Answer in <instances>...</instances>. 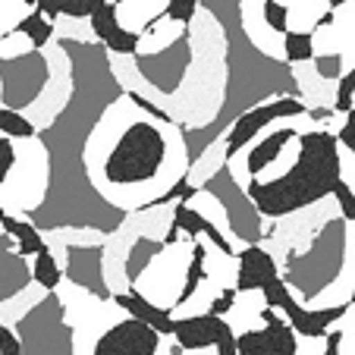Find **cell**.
Listing matches in <instances>:
<instances>
[{"label":"cell","instance_id":"6da1fadb","mask_svg":"<svg viewBox=\"0 0 355 355\" xmlns=\"http://www.w3.org/2000/svg\"><path fill=\"white\" fill-rule=\"evenodd\" d=\"M101 132H110V141L92 135L85 148L88 176L110 201H123V192H145L148 211L167 195L170 186L186 176L182 139L173 123L141 116L129 98L104 110L98 123ZM141 195V198H145Z\"/></svg>","mask_w":355,"mask_h":355},{"label":"cell","instance_id":"7a4b0ae2","mask_svg":"<svg viewBox=\"0 0 355 355\" xmlns=\"http://www.w3.org/2000/svg\"><path fill=\"white\" fill-rule=\"evenodd\" d=\"M343 180L340 145L327 129H309L295 135V164L268 180L245 182V198L258 217L283 220L286 214L309 208L315 201L330 198L334 182Z\"/></svg>","mask_w":355,"mask_h":355},{"label":"cell","instance_id":"3957f363","mask_svg":"<svg viewBox=\"0 0 355 355\" xmlns=\"http://www.w3.org/2000/svg\"><path fill=\"white\" fill-rule=\"evenodd\" d=\"M13 334L22 355H73V327L63 318V305L54 293H47L44 302L32 305V311L22 315Z\"/></svg>","mask_w":355,"mask_h":355},{"label":"cell","instance_id":"277c9868","mask_svg":"<svg viewBox=\"0 0 355 355\" xmlns=\"http://www.w3.org/2000/svg\"><path fill=\"white\" fill-rule=\"evenodd\" d=\"M261 295V305L270 311H283V321L293 327L295 336H305V340H324V334L330 330V324L343 321V318L352 311V302H343V305H330V309H305L299 299L286 289V283L277 277L270 280L264 289H258Z\"/></svg>","mask_w":355,"mask_h":355},{"label":"cell","instance_id":"5b68a950","mask_svg":"<svg viewBox=\"0 0 355 355\" xmlns=\"http://www.w3.org/2000/svg\"><path fill=\"white\" fill-rule=\"evenodd\" d=\"M305 110H309V107H305V101L289 94V98L264 101V104H258V107L239 114V116H236V123L230 126V132L223 135V161H227V164L233 161V157L239 155L248 141H255L258 135H261V129L274 126V123H280V120H299Z\"/></svg>","mask_w":355,"mask_h":355},{"label":"cell","instance_id":"8992f818","mask_svg":"<svg viewBox=\"0 0 355 355\" xmlns=\"http://www.w3.org/2000/svg\"><path fill=\"white\" fill-rule=\"evenodd\" d=\"M88 355H170V346L161 334L123 315L94 336Z\"/></svg>","mask_w":355,"mask_h":355},{"label":"cell","instance_id":"52a82bcc","mask_svg":"<svg viewBox=\"0 0 355 355\" xmlns=\"http://www.w3.org/2000/svg\"><path fill=\"white\" fill-rule=\"evenodd\" d=\"M261 327L236 334V355H299V336L277 311L261 309Z\"/></svg>","mask_w":355,"mask_h":355},{"label":"cell","instance_id":"ba28073f","mask_svg":"<svg viewBox=\"0 0 355 355\" xmlns=\"http://www.w3.org/2000/svg\"><path fill=\"white\" fill-rule=\"evenodd\" d=\"M280 270L268 248L261 245H245L242 252H236V295H252L258 289H264L270 280H277Z\"/></svg>","mask_w":355,"mask_h":355},{"label":"cell","instance_id":"9c48e42d","mask_svg":"<svg viewBox=\"0 0 355 355\" xmlns=\"http://www.w3.org/2000/svg\"><path fill=\"white\" fill-rule=\"evenodd\" d=\"M230 324L223 318L214 315H182L173 318V340L180 352H205V349H214L220 334L227 330Z\"/></svg>","mask_w":355,"mask_h":355},{"label":"cell","instance_id":"30bf717a","mask_svg":"<svg viewBox=\"0 0 355 355\" xmlns=\"http://www.w3.org/2000/svg\"><path fill=\"white\" fill-rule=\"evenodd\" d=\"M88 19H92L94 38L107 47L114 57H135V54H139V38H141V35L129 32V28L116 19L114 3H104V0H101L98 10H94Z\"/></svg>","mask_w":355,"mask_h":355},{"label":"cell","instance_id":"8fae6325","mask_svg":"<svg viewBox=\"0 0 355 355\" xmlns=\"http://www.w3.org/2000/svg\"><path fill=\"white\" fill-rule=\"evenodd\" d=\"M110 302H114L116 309L126 311V318H132V321L151 327L155 334H161L164 340L173 334V315H170V309L151 305V302L141 299V295L132 293V289H129V293H114V295H110Z\"/></svg>","mask_w":355,"mask_h":355},{"label":"cell","instance_id":"7c38bea8","mask_svg":"<svg viewBox=\"0 0 355 355\" xmlns=\"http://www.w3.org/2000/svg\"><path fill=\"white\" fill-rule=\"evenodd\" d=\"M32 283V270L16 252V245L0 233V302H7L10 295L26 293Z\"/></svg>","mask_w":355,"mask_h":355},{"label":"cell","instance_id":"4fadbf2b","mask_svg":"<svg viewBox=\"0 0 355 355\" xmlns=\"http://www.w3.org/2000/svg\"><path fill=\"white\" fill-rule=\"evenodd\" d=\"M164 252H167V245H164L161 239H151V236H132V239H129V252H123L129 289L141 280V274L148 270V264L155 261L157 255H164Z\"/></svg>","mask_w":355,"mask_h":355},{"label":"cell","instance_id":"5bb4252c","mask_svg":"<svg viewBox=\"0 0 355 355\" xmlns=\"http://www.w3.org/2000/svg\"><path fill=\"white\" fill-rule=\"evenodd\" d=\"M205 274H208V248L201 245V242H192V245H189V264H186V274H182L180 295H176L173 309H182L186 302L195 299V293H198L201 283H205Z\"/></svg>","mask_w":355,"mask_h":355},{"label":"cell","instance_id":"9a60e30c","mask_svg":"<svg viewBox=\"0 0 355 355\" xmlns=\"http://www.w3.org/2000/svg\"><path fill=\"white\" fill-rule=\"evenodd\" d=\"M0 227H3V236L13 242L19 255H32L35 258L38 252H44V248H47V242L41 239V233L32 227V223L16 220V217L3 214V217H0Z\"/></svg>","mask_w":355,"mask_h":355},{"label":"cell","instance_id":"2e32d148","mask_svg":"<svg viewBox=\"0 0 355 355\" xmlns=\"http://www.w3.org/2000/svg\"><path fill=\"white\" fill-rule=\"evenodd\" d=\"M13 32L26 35L28 44H32V51H44V47L54 41V26H51V22H47L41 13H35V10H28V13L16 22Z\"/></svg>","mask_w":355,"mask_h":355},{"label":"cell","instance_id":"e0dca14e","mask_svg":"<svg viewBox=\"0 0 355 355\" xmlns=\"http://www.w3.org/2000/svg\"><path fill=\"white\" fill-rule=\"evenodd\" d=\"M28 270H32V283H38L44 293H57V286L63 283V268L57 264V258L51 255V248L38 252Z\"/></svg>","mask_w":355,"mask_h":355},{"label":"cell","instance_id":"ac0fdd59","mask_svg":"<svg viewBox=\"0 0 355 355\" xmlns=\"http://www.w3.org/2000/svg\"><path fill=\"white\" fill-rule=\"evenodd\" d=\"M283 60L289 63H309L315 60V35L311 32H286L280 38Z\"/></svg>","mask_w":355,"mask_h":355},{"label":"cell","instance_id":"d6986e66","mask_svg":"<svg viewBox=\"0 0 355 355\" xmlns=\"http://www.w3.org/2000/svg\"><path fill=\"white\" fill-rule=\"evenodd\" d=\"M35 132H38V126H35L26 114H13V110L0 107V135H3V139H10V141L35 139Z\"/></svg>","mask_w":355,"mask_h":355},{"label":"cell","instance_id":"ffe728a7","mask_svg":"<svg viewBox=\"0 0 355 355\" xmlns=\"http://www.w3.org/2000/svg\"><path fill=\"white\" fill-rule=\"evenodd\" d=\"M258 13H261V22L274 35H286L289 32V10H286V3H280V0H264V3H258Z\"/></svg>","mask_w":355,"mask_h":355},{"label":"cell","instance_id":"44dd1931","mask_svg":"<svg viewBox=\"0 0 355 355\" xmlns=\"http://www.w3.org/2000/svg\"><path fill=\"white\" fill-rule=\"evenodd\" d=\"M352 88H355V69H349V73H343L334 82V110L330 114H336V116L352 114Z\"/></svg>","mask_w":355,"mask_h":355},{"label":"cell","instance_id":"7402d4cb","mask_svg":"<svg viewBox=\"0 0 355 355\" xmlns=\"http://www.w3.org/2000/svg\"><path fill=\"white\" fill-rule=\"evenodd\" d=\"M201 3H195V0H170V3H164V13L170 22H180V26H192V19L198 16Z\"/></svg>","mask_w":355,"mask_h":355},{"label":"cell","instance_id":"603a6c76","mask_svg":"<svg viewBox=\"0 0 355 355\" xmlns=\"http://www.w3.org/2000/svg\"><path fill=\"white\" fill-rule=\"evenodd\" d=\"M330 198L336 201V208H340V220L346 223H355V195H352V186H346L343 180L334 182V189H330Z\"/></svg>","mask_w":355,"mask_h":355},{"label":"cell","instance_id":"cb8c5ba5","mask_svg":"<svg viewBox=\"0 0 355 355\" xmlns=\"http://www.w3.org/2000/svg\"><path fill=\"white\" fill-rule=\"evenodd\" d=\"M16 164H19V155H16V141H10V139H3V135H0V189L10 182Z\"/></svg>","mask_w":355,"mask_h":355},{"label":"cell","instance_id":"d4e9b609","mask_svg":"<svg viewBox=\"0 0 355 355\" xmlns=\"http://www.w3.org/2000/svg\"><path fill=\"white\" fill-rule=\"evenodd\" d=\"M236 299H239V295H236V289L233 286H223L220 295H214V299L208 302V311H205V315H214V318H223V321H227V315L233 311Z\"/></svg>","mask_w":355,"mask_h":355},{"label":"cell","instance_id":"484cf974","mask_svg":"<svg viewBox=\"0 0 355 355\" xmlns=\"http://www.w3.org/2000/svg\"><path fill=\"white\" fill-rule=\"evenodd\" d=\"M0 355H22L19 349V340L10 327H0Z\"/></svg>","mask_w":355,"mask_h":355},{"label":"cell","instance_id":"4316f807","mask_svg":"<svg viewBox=\"0 0 355 355\" xmlns=\"http://www.w3.org/2000/svg\"><path fill=\"white\" fill-rule=\"evenodd\" d=\"M214 349H217V355H236V330H233V327L223 330Z\"/></svg>","mask_w":355,"mask_h":355},{"label":"cell","instance_id":"83f0119b","mask_svg":"<svg viewBox=\"0 0 355 355\" xmlns=\"http://www.w3.org/2000/svg\"><path fill=\"white\" fill-rule=\"evenodd\" d=\"M324 355H340V346H343V327H334L324 334Z\"/></svg>","mask_w":355,"mask_h":355},{"label":"cell","instance_id":"f1b7e54d","mask_svg":"<svg viewBox=\"0 0 355 355\" xmlns=\"http://www.w3.org/2000/svg\"><path fill=\"white\" fill-rule=\"evenodd\" d=\"M3 214H7V211H3V208H0V217H3Z\"/></svg>","mask_w":355,"mask_h":355},{"label":"cell","instance_id":"f546056e","mask_svg":"<svg viewBox=\"0 0 355 355\" xmlns=\"http://www.w3.org/2000/svg\"><path fill=\"white\" fill-rule=\"evenodd\" d=\"M0 327H3V321H0Z\"/></svg>","mask_w":355,"mask_h":355}]
</instances>
